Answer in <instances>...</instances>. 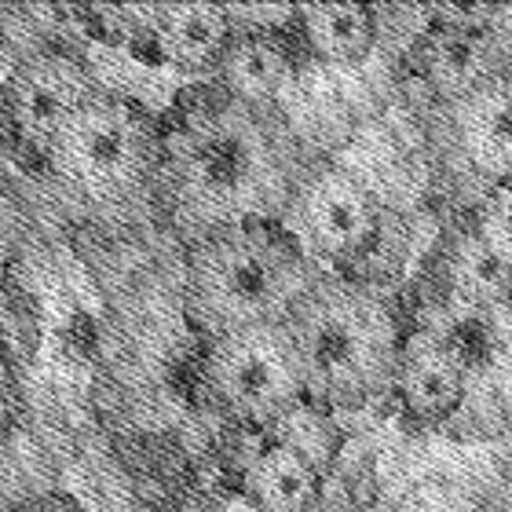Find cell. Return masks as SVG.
Listing matches in <instances>:
<instances>
[{"label": "cell", "mask_w": 512, "mask_h": 512, "mask_svg": "<svg viewBox=\"0 0 512 512\" xmlns=\"http://www.w3.org/2000/svg\"><path fill=\"white\" fill-rule=\"evenodd\" d=\"M297 22L311 55L333 66H355L374 52L377 19L366 4H300Z\"/></svg>", "instance_id": "5bb4252c"}, {"label": "cell", "mask_w": 512, "mask_h": 512, "mask_svg": "<svg viewBox=\"0 0 512 512\" xmlns=\"http://www.w3.org/2000/svg\"><path fill=\"white\" fill-rule=\"evenodd\" d=\"M22 235H26V213H22L19 194L0 180V271L11 264V256L19 253Z\"/></svg>", "instance_id": "ac0fdd59"}, {"label": "cell", "mask_w": 512, "mask_h": 512, "mask_svg": "<svg viewBox=\"0 0 512 512\" xmlns=\"http://www.w3.org/2000/svg\"><path fill=\"white\" fill-rule=\"evenodd\" d=\"M439 139L487 187L512 183V74L494 77L465 99L439 103Z\"/></svg>", "instance_id": "ba28073f"}, {"label": "cell", "mask_w": 512, "mask_h": 512, "mask_svg": "<svg viewBox=\"0 0 512 512\" xmlns=\"http://www.w3.org/2000/svg\"><path fill=\"white\" fill-rule=\"evenodd\" d=\"M392 512H476L472 498L450 480H421L392 505Z\"/></svg>", "instance_id": "e0dca14e"}, {"label": "cell", "mask_w": 512, "mask_h": 512, "mask_svg": "<svg viewBox=\"0 0 512 512\" xmlns=\"http://www.w3.org/2000/svg\"><path fill=\"white\" fill-rule=\"evenodd\" d=\"M92 92H96V81H92V74L77 63L74 55H63V52L22 55L8 88L11 136L44 154Z\"/></svg>", "instance_id": "52a82bcc"}, {"label": "cell", "mask_w": 512, "mask_h": 512, "mask_svg": "<svg viewBox=\"0 0 512 512\" xmlns=\"http://www.w3.org/2000/svg\"><path fill=\"white\" fill-rule=\"evenodd\" d=\"M447 282L461 300L487 308V304H498V300H505L512 293V267H505L502 260L469 231V235L458 238L454 249H450Z\"/></svg>", "instance_id": "9a60e30c"}, {"label": "cell", "mask_w": 512, "mask_h": 512, "mask_svg": "<svg viewBox=\"0 0 512 512\" xmlns=\"http://www.w3.org/2000/svg\"><path fill=\"white\" fill-rule=\"evenodd\" d=\"M326 275L363 260L381 238V205L359 176L341 165H315L300 176L278 220Z\"/></svg>", "instance_id": "8992f818"}, {"label": "cell", "mask_w": 512, "mask_h": 512, "mask_svg": "<svg viewBox=\"0 0 512 512\" xmlns=\"http://www.w3.org/2000/svg\"><path fill=\"white\" fill-rule=\"evenodd\" d=\"M19 512H85V509L77 502H70V498H41V502L22 505Z\"/></svg>", "instance_id": "44dd1931"}, {"label": "cell", "mask_w": 512, "mask_h": 512, "mask_svg": "<svg viewBox=\"0 0 512 512\" xmlns=\"http://www.w3.org/2000/svg\"><path fill=\"white\" fill-rule=\"evenodd\" d=\"M224 96L260 110H275V99L293 81V55L275 33H235L220 63Z\"/></svg>", "instance_id": "7c38bea8"}, {"label": "cell", "mask_w": 512, "mask_h": 512, "mask_svg": "<svg viewBox=\"0 0 512 512\" xmlns=\"http://www.w3.org/2000/svg\"><path fill=\"white\" fill-rule=\"evenodd\" d=\"M469 366L443 337L417 333L399 348L392 388L403 403L406 417L417 425H439L465 399Z\"/></svg>", "instance_id": "30bf717a"}, {"label": "cell", "mask_w": 512, "mask_h": 512, "mask_svg": "<svg viewBox=\"0 0 512 512\" xmlns=\"http://www.w3.org/2000/svg\"><path fill=\"white\" fill-rule=\"evenodd\" d=\"M300 176L286 121L227 96L161 139L158 191L191 246L227 227L278 224Z\"/></svg>", "instance_id": "6da1fadb"}, {"label": "cell", "mask_w": 512, "mask_h": 512, "mask_svg": "<svg viewBox=\"0 0 512 512\" xmlns=\"http://www.w3.org/2000/svg\"><path fill=\"white\" fill-rule=\"evenodd\" d=\"M308 399L330 406H363L388 392L399 363V326L388 300L366 282L319 275L286 315Z\"/></svg>", "instance_id": "7a4b0ae2"}, {"label": "cell", "mask_w": 512, "mask_h": 512, "mask_svg": "<svg viewBox=\"0 0 512 512\" xmlns=\"http://www.w3.org/2000/svg\"><path fill=\"white\" fill-rule=\"evenodd\" d=\"M22 52L8 37H0V139L8 136V88H11V77H15V66H19Z\"/></svg>", "instance_id": "d6986e66"}, {"label": "cell", "mask_w": 512, "mask_h": 512, "mask_svg": "<svg viewBox=\"0 0 512 512\" xmlns=\"http://www.w3.org/2000/svg\"><path fill=\"white\" fill-rule=\"evenodd\" d=\"M472 235L505 267H512V183H498L483 191L476 216H472Z\"/></svg>", "instance_id": "2e32d148"}, {"label": "cell", "mask_w": 512, "mask_h": 512, "mask_svg": "<svg viewBox=\"0 0 512 512\" xmlns=\"http://www.w3.org/2000/svg\"><path fill=\"white\" fill-rule=\"evenodd\" d=\"M8 406H11V377H8L4 359H0V421L8 417Z\"/></svg>", "instance_id": "7402d4cb"}, {"label": "cell", "mask_w": 512, "mask_h": 512, "mask_svg": "<svg viewBox=\"0 0 512 512\" xmlns=\"http://www.w3.org/2000/svg\"><path fill=\"white\" fill-rule=\"evenodd\" d=\"M326 271L311 264L282 224L227 227L191 246L187 315L213 337L286 322L311 282Z\"/></svg>", "instance_id": "3957f363"}, {"label": "cell", "mask_w": 512, "mask_h": 512, "mask_svg": "<svg viewBox=\"0 0 512 512\" xmlns=\"http://www.w3.org/2000/svg\"><path fill=\"white\" fill-rule=\"evenodd\" d=\"M44 161L77 202L125 209L158 187L161 136L136 103L96 88L44 150Z\"/></svg>", "instance_id": "277c9868"}, {"label": "cell", "mask_w": 512, "mask_h": 512, "mask_svg": "<svg viewBox=\"0 0 512 512\" xmlns=\"http://www.w3.org/2000/svg\"><path fill=\"white\" fill-rule=\"evenodd\" d=\"M242 494L253 512H315L319 469L304 450L275 443L246 465Z\"/></svg>", "instance_id": "4fadbf2b"}, {"label": "cell", "mask_w": 512, "mask_h": 512, "mask_svg": "<svg viewBox=\"0 0 512 512\" xmlns=\"http://www.w3.org/2000/svg\"><path fill=\"white\" fill-rule=\"evenodd\" d=\"M202 381L231 421L253 428L278 425L308 399L297 348L282 322L213 337Z\"/></svg>", "instance_id": "5b68a950"}, {"label": "cell", "mask_w": 512, "mask_h": 512, "mask_svg": "<svg viewBox=\"0 0 512 512\" xmlns=\"http://www.w3.org/2000/svg\"><path fill=\"white\" fill-rule=\"evenodd\" d=\"M154 48L180 74H216L224 63L227 44L235 41V26L227 4H161L150 11Z\"/></svg>", "instance_id": "8fae6325"}, {"label": "cell", "mask_w": 512, "mask_h": 512, "mask_svg": "<svg viewBox=\"0 0 512 512\" xmlns=\"http://www.w3.org/2000/svg\"><path fill=\"white\" fill-rule=\"evenodd\" d=\"M161 512H227L216 498H205V494H191V498H180V502L165 505Z\"/></svg>", "instance_id": "ffe728a7"}, {"label": "cell", "mask_w": 512, "mask_h": 512, "mask_svg": "<svg viewBox=\"0 0 512 512\" xmlns=\"http://www.w3.org/2000/svg\"><path fill=\"white\" fill-rule=\"evenodd\" d=\"M417 63L439 103H454L494 77L512 74V41L494 22H439L417 48Z\"/></svg>", "instance_id": "9c48e42d"}]
</instances>
